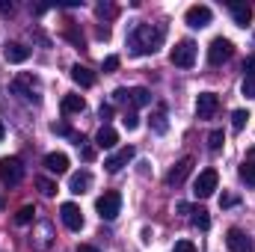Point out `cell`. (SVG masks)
I'll use <instances>...</instances> for the list:
<instances>
[{"label":"cell","instance_id":"f35d334b","mask_svg":"<svg viewBox=\"0 0 255 252\" xmlns=\"http://www.w3.org/2000/svg\"><path fill=\"white\" fill-rule=\"evenodd\" d=\"M3 133H6V127H3V122H0V139H3Z\"/></svg>","mask_w":255,"mask_h":252},{"label":"cell","instance_id":"30bf717a","mask_svg":"<svg viewBox=\"0 0 255 252\" xmlns=\"http://www.w3.org/2000/svg\"><path fill=\"white\" fill-rule=\"evenodd\" d=\"M193 172V157H184V160H178L172 169H169V175H166V184L169 187H181L184 181H187V175Z\"/></svg>","mask_w":255,"mask_h":252},{"label":"cell","instance_id":"7a4b0ae2","mask_svg":"<svg viewBox=\"0 0 255 252\" xmlns=\"http://www.w3.org/2000/svg\"><path fill=\"white\" fill-rule=\"evenodd\" d=\"M39 77H33V74H18L15 80H12V92L15 95H21L24 101H33V104H39L42 98H39Z\"/></svg>","mask_w":255,"mask_h":252},{"label":"cell","instance_id":"e0dca14e","mask_svg":"<svg viewBox=\"0 0 255 252\" xmlns=\"http://www.w3.org/2000/svg\"><path fill=\"white\" fill-rule=\"evenodd\" d=\"M71 80H74L77 86L89 89V86H95V71H89L86 65H71Z\"/></svg>","mask_w":255,"mask_h":252},{"label":"cell","instance_id":"2e32d148","mask_svg":"<svg viewBox=\"0 0 255 252\" xmlns=\"http://www.w3.org/2000/svg\"><path fill=\"white\" fill-rule=\"evenodd\" d=\"M89 187H92V172H89V169H80V172H74V175L68 178V190L77 193V196L86 193Z\"/></svg>","mask_w":255,"mask_h":252},{"label":"cell","instance_id":"8d00e7d4","mask_svg":"<svg viewBox=\"0 0 255 252\" xmlns=\"http://www.w3.org/2000/svg\"><path fill=\"white\" fill-rule=\"evenodd\" d=\"M0 12L3 15H12V3H0Z\"/></svg>","mask_w":255,"mask_h":252},{"label":"cell","instance_id":"8992f818","mask_svg":"<svg viewBox=\"0 0 255 252\" xmlns=\"http://www.w3.org/2000/svg\"><path fill=\"white\" fill-rule=\"evenodd\" d=\"M217 184H220L217 169H205V172H199V178H196V184H193V193H196L199 199H208V196H214Z\"/></svg>","mask_w":255,"mask_h":252},{"label":"cell","instance_id":"1f68e13d","mask_svg":"<svg viewBox=\"0 0 255 252\" xmlns=\"http://www.w3.org/2000/svg\"><path fill=\"white\" fill-rule=\"evenodd\" d=\"M119 68V57H107L104 60V71H116Z\"/></svg>","mask_w":255,"mask_h":252},{"label":"cell","instance_id":"cb8c5ba5","mask_svg":"<svg viewBox=\"0 0 255 252\" xmlns=\"http://www.w3.org/2000/svg\"><path fill=\"white\" fill-rule=\"evenodd\" d=\"M238 172H241V181H244V184L255 187V160H247V163H244Z\"/></svg>","mask_w":255,"mask_h":252},{"label":"cell","instance_id":"d4e9b609","mask_svg":"<svg viewBox=\"0 0 255 252\" xmlns=\"http://www.w3.org/2000/svg\"><path fill=\"white\" fill-rule=\"evenodd\" d=\"M33 217H36V208H33V205H24V208L15 214V223H18V226H27V223H33Z\"/></svg>","mask_w":255,"mask_h":252},{"label":"cell","instance_id":"9c48e42d","mask_svg":"<svg viewBox=\"0 0 255 252\" xmlns=\"http://www.w3.org/2000/svg\"><path fill=\"white\" fill-rule=\"evenodd\" d=\"M220 110V98L214 92H202L196 98V116L199 119H214V113Z\"/></svg>","mask_w":255,"mask_h":252},{"label":"cell","instance_id":"7c38bea8","mask_svg":"<svg viewBox=\"0 0 255 252\" xmlns=\"http://www.w3.org/2000/svg\"><path fill=\"white\" fill-rule=\"evenodd\" d=\"M211 18H214V12H211L208 6H190V9H187V15H184V21L190 24L193 30L208 27V24H211Z\"/></svg>","mask_w":255,"mask_h":252},{"label":"cell","instance_id":"8fae6325","mask_svg":"<svg viewBox=\"0 0 255 252\" xmlns=\"http://www.w3.org/2000/svg\"><path fill=\"white\" fill-rule=\"evenodd\" d=\"M60 217H63L65 229H71V232H80L83 229V214H80V208L74 202H65L63 208H60Z\"/></svg>","mask_w":255,"mask_h":252},{"label":"cell","instance_id":"6da1fadb","mask_svg":"<svg viewBox=\"0 0 255 252\" xmlns=\"http://www.w3.org/2000/svg\"><path fill=\"white\" fill-rule=\"evenodd\" d=\"M163 36H166V30L157 27V24H136L128 33V48H130V54L145 57V54H154L163 45Z\"/></svg>","mask_w":255,"mask_h":252},{"label":"cell","instance_id":"ac0fdd59","mask_svg":"<svg viewBox=\"0 0 255 252\" xmlns=\"http://www.w3.org/2000/svg\"><path fill=\"white\" fill-rule=\"evenodd\" d=\"M128 101L133 107H148L151 104V92L145 86H133V89H128Z\"/></svg>","mask_w":255,"mask_h":252},{"label":"cell","instance_id":"ab89813d","mask_svg":"<svg viewBox=\"0 0 255 252\" xmlns=\"http://www.w3.org/2000/svg\"><path fill=\"white\" fill-rule=\"evenodd\" d=\"M3 205H6V202H3V196H0V208H3Z\"/></svg>","mask_w":255,"mask_h":252},{"label":"cell","instance_id":"74e56055","mask_svg":"<svg viewBox=\"0 0 255 252\" xmlns=\"http://www.w3.org/2000/svg\"><path fill=\"white\" fill-rule=\"evenodd\" d=\"M77 252H98V250H95V247H89V244H80V247H77Z\"/></svg>","mask_w":255,"mask_h":252},{"label":"cell","instance_id":"f1b7e54d","mask_svg":"<svg viewBox=\"0 0 255 252\" xmlns=\"http://www.w3.org/2000/svg\"><path fill=\"white\" fill-rule=\"evenodd\" d=\"M122 125H125L128 130H136V127H139V116H136V113H125V116H122Z\"/></svg>","mask_w":255,"mask_h":252},{"label":"cell","instance_id":"e575fe53","mask_svg":"<svg viewBox=\"0 0 255 252\" xmlns=\"http://www.w3.org/2000/svg\"><path fill=\"white\" fill-rule=\"evenodd\" d=\"M244 71H247V77H255V57H250V60L244 63Z\"/></svg>","mask_w":255,"mask_h":252},{"label":"cell","instance_id":"44dd1931","mask_svg":"<svg viewBox=\"0 0 255 252\" xmlns=\"http://www.w3.org/2000/svg\"><path fill=\"white\" fill-rule=\"evenodd\" d=\"M151 130L154 133H166L169 130V122H166V107L160 104L157 110H154V116H151Z\"/></svg>","mask_w":255,"mask_h":252},{"label":"cell","instance_id":"836d02e7","mask_svg":"<svg viewBox=\"0 0 255 252\" xmlns=\"http://www.w3.org/2000/svg\"><path fill=\"white\" fill-rule=\"evenodd\" d=\"M80 154H83V160H95V148L92 145H80Z\"/></svg>","mask_w":255,"mask_h":252},{"label":"cell","instance_id":"277c9868","mask_svg":"<svg viewBox=\"0 0 255 252\" xmlns=\"http://www.w3.org/2000/svg\"><path fill=\"white\" fill-rule=\"evenodd\" d=\"M95 211L101 220H116L119 211H122V196L119 193H104L98 202H95Z\"/></svg>","mask_w":255,"mask_h":252},{"label":"cell","instance_id":"d6986e66","mask_svg":"<svg viewBox=\"0 0 255 252\" xmlns=\"http://www.w3.org/2000/svg\"><path fill=\"white\" fill-rule=\"evenodd\" d=\"M95 142H98V148H113V145L119 142V133H116L110 125H104L98 133H95Z\"/></svg>","mask_w":255,"mask_h":252},{"label":"cell","instance_id":"603a6c76","mask_svg":"<svg viewBox=\"0 0 255 252\" xmlns=\"http://www.w3.org/2000/svg\"><path fill=\"white\" fill-rule=\"evenodd\" d=\"M190 214H193V226L196 229H211V217H208V211L205 208H190Z\"/></svg>","mask_w":255,"mask_h":252},{"label":"cell","instance_id":"ba28073f","mask_svg":"<svg viewBox=\"0 0 255 252\" xmlns=\"http://www.w3.org/2000/svg\"><path fill=\"white\" fill-rule=\"evenodd\" d=\"M226 247H229V252H253L255 250L253 238H250L247 232H241V229H229V235H226Z\"/></svg>","mask_w":255,"mask_h":252},{"label":"cell","instance_id":"5b68a950","mask_svg":"<svg viewBox=\"0 0 255 252\" xmlns=\"http://www.w3.org/2000/svg\"><path fill=\"white\" fill-rule=\"evenodd\" d=\"M169 60H172V65H178V68H190V65L196 63V45H193L190 39L178 42V45L172 48Z\"/></svg>","mask_w":255,"mask_h":252},{"label":"cell","instance_id":"52a82bcc","mask_svg":"<svg viewBox=\"0 0 255 252\" xmlns=\"http://www.w3.org/2000/svg\"><path fill=\"white\" fill-rule=\"evenodd\" d=\"M232 54H235V45H232L229 39H214L211 48H208V63L223 65L226 60H232Z\"/></svg>","mask_w":255,"mask_h":252},{"label":"cell","instance_id":"d6a6232c","mask_svg":"<svg viewBox=\"0 0 255 252\" xmlns=\"http://www.w3.org/2000/svg\"><path fill=\"white\" fill-rule=\"evenodd\" d=\"M65 36H68V39H71V42H74V45H77V48H83V36H77V33H74V30H71V27H68V30H65Z\"/></svg>","mask_w":255,"mask_h":252},{"label":"cell","instance_id":"83f0119b","mask_svg":"<svg viewBox=\"0 0 255 252\" xmlns=\"http://www.w3.org/2000/svg\"><path fill=\"white\" fill-rule=\"evenodd\" d=\"M220 145H223V130H211V136H208V148L217 151Z\"/></svg>","mask_w":255,"mask_h":252},{"label":"cell","instance_id":"9a60e30c","mask_svg":"<svg viewBox=\"0 0 255 252\" xmlns=\"http://www.w3.org/2000/svg\"><path fill=\"white\" fill-rule=\"evenodd\" d=\"M45 169L54 172V175H63V172H68V157H65L63 151H51V154H45Z\"/></svg>","mask_w":255,"mask_h":252},{"label":"cell","instance_id":"7402d4cb","mask_svg":"<svg viewBox=\"0 0 255 252\" xmlns=\"http://www.w3.org/2000/svg\"><path fill=\"white\" fill-rule=\"evenodd\" d=\"M86 110V101L80 95H65L63 98V113H83Z\"/></svg>","mask_w":255,"mask_h":252},{"label":"cell","instance_id":"4316f807","mask_svg":"<svg viewBox=\"0 0 255 252\" xmlns=\"http://www.w3.org/2000/svg\"><path fill=\"white\" fill-rule=\"evenodd\" d=\"M36 187L42 190V196H54V193H57V181H51V178L39 175V178H36Z\"/></svg>","mask_w":255,"mask_h":252},{"label":"cell","instance_id":"d590c367","mask_svg":"<svg viewBox=\"0 0 255 252\" xmlns=\"http://www.w3.org/2000/svg\"><path fill=\"white\" fill-rule=\"evenodd\" d=\"M110 116H113V107H110V104H104V107H101V119H104V122H110Z\"/></svg>","mask_w":255,"mask_h":252},{"label":"cell","instance_id":"f546056e","mask_svg":"<svg viewBox=\"0 0 255 252\" xmlns=\"http://www.w3.org/2000/svg\"><path fill=\"white\" fill-rule=\"evenodd\" d=\"M244 95L255 98V77H244Z\"/></svg>","mask_w":255,"mask_h":252},{"label":"cell","instance_id":"4dcf8cb0","mask_svg":"<svg viewBox=\"0 0 255 252\" xmlns=\"http://www.w3.org/2000/svg\"><path fill=\"white\" fill-rule=\"evenodd\" d=\"M175 252H196V247H193L190 241H178L175 244Z\"/></svg>","mask_w":255,"mask_h":252},{"label":"cell","instance_id":"5bb4252c","mask_svg":"<svg viewBox=\"0 0 255 252\" xmlns=\"http://www.w3.org/2000/svg\"><path fill=\"white\" fill-rule=\"evenodd\" d=\"M3 57H6V63H27L30 60V48H24L21 42H6L3 45Z\"/></svg>","mask_w":255,"mask_h":252},{"label":"cell","instance_id":"484cf974","mask_svg":"<svg viewBox=\"0 0 255 252\" xmlns=\"http://www.w3.org/2000/svg\"><path fill=\"white\" fill-rule=\"evenodd\" d=\"M250 122V113L247 110H235V116H232V127H235V133H241L244 127Z\"/></svg>","mask_w":255,"mask_h":252},{"label":"cell","instance_id":"3957f363","mask_svg":"<svg viewBox=\"0 0 255 252\" xmlns=\"http://www.w3.org/2000/svg\"><path fill=\"white\" fill-rule=\"evenodd\" d=\"M21 178H24V163L18 157H3L0 160V181L6 187H15V184H21Z\"/></svg>","mask_w":255,"mask_h":252},{"label":"cell","instance_id":"ffe728a7","mask_svg":"<svg viewBox=\"0 0 255 252\" xmlns=\"http://www.w3.org/2000/svg\"><path fill=\"white\" fill-rule=\"evenodd\" d=\"M232 18H235L238 27H247V24L253 21V9L244 6V3H232Z\"/></svg>","mask_w":255,"mask_h":252},{"label":"cell","instance_id":"4fadbf2b","mask_svg":"<svg viewBox=\"0 0 255 252\" xmlns=\"http://www.w3.org/2000/svg\"><path fill=\"white\" fill-rule=\"evenodd\" d=\"M133 154H136V151H133V145H125V148H119L116 154H110V157L104 160V166H107V172H119L122 166H128V163L133 160Z\"/></svg>","mask_w":255,"mask_h":252}]
</instances>
